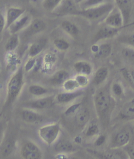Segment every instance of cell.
<instances>
[{
  "mask_svg": "<svg viewBox=\"0 0 134 159\" xmlns=\"http://www.w3.org/2000/svg\"><path fill=\"white\" fill-rule=\"evenodd\" d=\"M93 100L99 120L105 121L109 119L115 106V101L111 91L106 88L98 89L94 95Z\"/></svg>",
  "mask_w": 134,
  "mask_h": 159,
  "instance_id": "obj_1",
  "label": "cell"
},
{
  "mask_svg": "<svg viewBox=\"0 0 134 159\" xmlns=\"http://www.w3.org/2000/svg\"><path fill=\"white\" fill-rule=\"evenodd\" d=\"M24 85V70L22 67L10 77L7 86V95L3 106V111L12 105L22 92Z\"/></svg>",
  "mask_w": 134,
  "mask_h": 159,
  "instance_id": "obj_2",
  "label": "cell"
},
{
  "mask_svg": "<svg viewBox=\"0 0 134 159\" xmlns=\"http://www.w3.org/2000/svg\"><path fill=\"white\" fill-rule=\"evenodd\" d=\"M115 5L111 3H105L98 6L85 10L79 9L76 15L82 16L85 19L92 20H96L106 17L107 15L113 10Z\"/></svg>",
  "mask_w": 134,
  "mask_h": 159,
  "instance_id": "obj_3",
  "label": "cell"
},
{
  "mask_svg": "<svg viewBox=\"0 0 134 159\" xmlns=\"http://www.w3.org/2000/svg\"><path fill=\"white\" fill-rule=\"evenodd\" d=\"M60 133L61 126L59 122L44 125L38 130L39 137L48 146H51L56 143Z\"/></svg>",
  "mask_w": 134,
  "mask_h": 159,
  "instance_id": "obj_4",
  "label": "cell"
},
{
  "mask_svg": "<svg viewBox=\"0 0 134 159\" xmlns=\"http://www.w3.org/2000/svg\"><path fill=\"white\" fill-rule=\"evenodd\" d=\"M20 153L23 159H43V153L37 143L31 140H26L22 143Z\"/></svg>",
  "mask_w": 134,
  "mask_h": 159,
  "instance_id": "obj_5",
  "label": "cell"
},
{
  "mask_svg": "<svg viewBox=\"0 0 134 159\" xmlns=\"http://www.w3.org/2000/svg\"><path fill=\"white\" fill-rule=\"evenodd\" d=\"M56 101V95H45L43 97L38 98L26 102L24 104L25 108L30 109L32 110H44L51 108L53 106Z\"/></svg>",
  "mask_w": 134,
  "mask_h": 159,
  "instance_id": "obj_6",
  "label": "cell"
},
{
  "mask_svg": "<svg viewBox=\"0 0 134 159\" xmlns=\"http://www.w3.org/2000/svg\"><path fill=\"white\" fill-rule=\"evenodd\" d=\"M130 139L131 135L129 132L125 129L120 130L113 135L111 141L110 147L114 149L124 147L129 144Z\"/></svg>",
  "mask_w": 134,
  "mask_h": 159,
  "instance_id": "obj_7",
  "label": "cell"
},
{
  "mask_svg": "<svg viewBox=\"0 0 134 159\" xmlns=\"http://www.w3.org/2000/svg\"><path fill=\"white\" fill-rule=\"evenodd\" d=\"M104 24L106 26L115 28H121L124 25L123 16L118 8L114 7L113 10L104 19Z\"/></svg>",
  "mask_w": 134,
  "mask_h": 159,
  "instance_id": "obj_8",
  "label": "cell"
},
{
  "mask_svg": "<svg viewBox=\"0 0 134 159\" xmlns=\"http://www.w3.org/2000/svg\"><path fill=\"white\" fill-rule=\"evenodd\" d=\"M79 9H78L76 3L73 0H63L59 6L57 8L54 13L57 16L76 15Z\"/></svg>",
  "mask_w": 134,
  "mask_h": 159,
  "instance_id": "obj_9",
  "label": "cell"
},
{
  "mask_svg": "<svg viewBox=\"0 0 134 159\" xmlns=\"http://www.w3.org/2000/svg\"><path fill=\"white\" fill-rule=\"evenodd\" d=\"M120 30V28H115L105 25L100 28L97 32L95 34L93 38V43H96L99 41L103 40V39L104 40L106 39L112 38L118 34Z\"/></svg>",
  "mask_w": 134,
  "mask_h": 159,
  "instance_id": "obj_10",
  "label": "cell"
},
{
  "mask_svg": "<svg viewBox=\"0 0 134 159\" xmlns=\"http://www.w3.org/2000/svg\"><path fill=\"white\" fill-rule=\"evenodd\" d=\"M46 28V23L42 19H32L28 26L23 30V35L25 37H31L43 32Z\"/></svg>",
  "mask_w": 134,
  "mask_h": 159,
  "instance_id": "obj_11",
  "label": "cell"
},
{
  "mask_svg": "<svg viewBox=\"0 0 134 159\" xmlns=\"http://www.w3.org/2000/svg\"><path fill=\"white\" fill-rule=\"evenodd\" d=\"M32 20L31 16L29 15H23L18 20H16L13 25H11L8 30L11 35L17 34L24 30L28 26Z\"/></svg>",
  "mask_w": 134,
  "mask_h": 159,
  "instance_id": "obj_12",
  "label": "cell"
},
{
  "mask_svg": "<svg viewBox=\"0 0 134 159\" xmlns=\"http://www.w3.org/2000/svg\"><path fill=\"white\" fill-rule=\"evenodd\" d=\"M82 90L77 89L74 92H61L56 95V101L60 104H69L81 97L83 95Z\"/></svg>",
  "mask_w": 134,
  "mask_h": 159,
  "instance_id": "obj_13",
  "label": "cell"
},
{
  "mask_svg": "<svg viewBox=\"0 0 134 159\" xmlns=\"http://www.w3.org/2000/svg\"><path fill=\"white\" fill-rule=\"evenodd\" d=\"M20 118L22 120L29 124H38L43 122V116L35 110L24 108L20 111Z\"/></svg>",
  "mask_w": 134,
  "mask_h": 159,
  "instance_id": "obj_14",
  "label": "cell"
},
{
  "mask_svg": "<svg viewBox=\"0 0 134 159\" xmlns=\"http://www.w3.org/2000/svg\"><path fill=\"white\" fill-rule=\"evenodd\" d=\"M25 12L26 10L22 8L15 7H10L8 8L5 16V22H6L5 28L8 29L11 25H13L16 20H18L22 15H24Z\"/></svg>",
  "mask_w": 134,
  "mask_h": 159,
  "instance_id": "obj_15",
  "label": "cell"
},
{
  "mask_svg": "<svg viewBox=\"0 0 134 159\" xmlns=\"http://www.w3.org/2000/svg\"><path fill=\"white\" fill-rule=\"evenodd\" d=\"M116 7L120 11L124 19V25L128 24L130 19L132 12V1L131 0H115Z\"/></svg>",
  "mask_w": 134,
  "mask_h": 159,
  "instance_id": "obj_16",
  "label": "cell"
},
{
  "mask_svg": "<svg viewBox=\"0 0 134 159\" xmlns=\"http://www.w3.org/2000/svg\"><path fill=\"white\" fill-rule=\"evenodd\" d=\"M75 122L79 127H86L90 121V113L86 107H81L74 115Z\"/></svg>",
  "mask_w": 134,
  "mask_h": 159,
  "instance_id": "obj_17",
  "label": "cell"
},
{
  "mask_svg": "<svg viewBox=\"0 0 134 159\" xmlns=\"http://www.w3.org/2000/svg\"><path fill=\"white\" fill-rule=\"evenodd\" d=\"M69 78V74L65 70H60L56 72L49 78L50 84L54 86H62L64 82Z\"/></svg>",
  "mask_w": 134,
  "mask_h": 159,
  "instance_id": "obj_18",
  "label": "cell"
},
{
  "mask_svg": "<svg viewBox=\"0 0 134 159\" xmlns=\"http://www.w3.org/2000/svg\"><path fill=\"white\" fill-rule=\"evenodd\" d=\"M134 117V98L128 102L122 107L119 112V118L120 120H128Z\"/></svg>",
  "mask_w": 134,
  "mask_h": 159,
  "instance_id": "obj_19",
  "label": "cell"
},
{
  "mask_svg": "<svg viewBox=\"0 0 134 159\" xmlns=\"http://www.w3.org/2000/svg\"><path fill=\"white\" fill-rule=\"evenodd\" d=\"M73 69L77 75H82L89 76L93 72L92 65L90 62L85 61H79L76 62L73 65Z\"/></svg>",
  "mask_w": 134,
  "mask_h": 159,
  "instance_id": "obj_20",
  "label": "cell"
},
{
  "mask_svg": "<svg viewBox=\"0 0 134 159\" xmlns=\"http://www.w3.org/2000/svg\"><path fill=\"white\" fill-rule=\"evenodd\" d=\"M109 69L105 66H101L95 72L93 77V84L95 86H100L106 81L109 76Z\"/></svg>",
  "mask_w": 134,
  "mask_h": 159,
  "instance_id": "obj_21",
  "label": "cell"
},
{
  "mask_svg": "<svg viewBox=\"0 0 134 159\" xmlns=\"http://www.w3.org/2000/svg\"><path fill=\"white\" fill-rule=\"evenodd\" d=\"M47 43L45 39H40L37 42L32 43L28 49V55L30 58H35L40 55L44 49Z\"/></svg>",
  "mask_w": 134,
  "mask_h": 159,
  "instance_id": "obj_22",
  "label": "cell"
},
{
  "mask_svg": "<svg viewBox=\"0 0 134 159\" xmlns=\"http://www.w3.org/2000/svg\"><path fill=\"white\" fill-rule=\"evenodd\" d=\"M61 28L67 34L71 37L77 36L79 33V28L76 24L68 20H63L60 25Z\"/></svg>",
  "mask_w": 134,
  "mask_h": 159,
  "instance_id": "obj_23",
  "label": "cell"
},
{
  "mask_svg": "<svg viewBox=\"0 0 134 159\" xmlns=\"http://www.w3.org/2000/svg\"><path fill=\"white\" fill-rule=\"evenodd\" d=\"M55 150L58 153H68L74 152L76 149L74 145L68 140H61L55 145Z\"/></svg>",
  "mask_w": 134,
  "mask_h": 159,
  "instance_id": "obj_24",
  "label": "cell"
},
{
  "mask_svg": "<svg viewBox=\"0 0 134 159\" xmlns=\"http://www.w3.org/2000/svg\"><path fill=\"white\" fill-rule=\"evenodd\" d=\"M86 152L96 159H118V158L113 153L107 151H102L88 148L86 149Z\"/></svg>",
  "mask_w": 134,
  "mask_h": 159,
  "instance_id": "obj_25",
  "label": "cell"
},
{
  "mask_svg": "<svg viewBox=\"0 0 134 159\" xmlns=\"http://www.w3.org/2000/svg\"><path fill=\"white\" fill-rule=\"evenodd\" d=\"M112 52V45L109 43H103L99 45L98 52L94 55L97 59L107 58Z\"/></svg>",
  "mask_w": 134,
  "mask_h": 159,
  "instance_id": "obj_26",
  "label": "cell"
},
{
  "mask_svg": "<svg viewBox=\"0 0 134 159\" xmlns=\"http://www.w3.org/2000/svg\"><path fill=\"white\" fill-rule=\"evenodd\" d=\"M100 133L99 123L96 121L89 122L86 126L85 135L86 138H93Z\"/></svg>",
  "mask_w": 134,
  "mask_h": 159,
  "instance_id": "obj_27",
  "label": "cell"
},
{
  "mask_svg": "<svg viewBox=\"0 0 134 159\" xmlns=\"http://www.w3.org/2000/svg\"><path fill=\"white\" fill-rule=\"evenodd\" d=\"M29 93L33 96L37 98H41L48 94V90L45 87L39 84H32L28 88Z\"/></svg>",
  "mask_w": 134,
  "mask_h": 159,
  "instance_id": "obj_28",
  "label": "cell"
},
{
  "mask_svg": "<svg viewBox=\"0 0 134 159\" xmlns=\"http://www.w3.org/2000/svg\"><path fill=\"white\" fill-rule=\"evenodd\" d=\"M16 147V141L13 138H8L5 141L3 146L2 147V154L3 157H6L10 156L12 154Z\"/></svg>",
  "mask_w": 134,
  "mask_h": 159,
  "instance_id": "obj_29",
  "label": "cell"
},
{
  "mask_svg": "<svg viewBox=\"0 0 134 159\" xmlns=\"http://www.w3.org/2000/svg\"><path fill=\"white\" fill-rule=\"evenodd\" d=\"M20 44V37L18 34H13L7 39L5 45V49L7 52H13L19 47Z\"/></svg>",
  "mask_w": 134,
  "mask_h": 159,
  "instance_id": "obj_30",
  "label": "cell"
},
{
  "mask_svg": "<svg viewBox=\"0 0 134 159\" xmlns=\"http://www.w3.org/2000/svg\"><path fill=\"white\" fill-rule=\"evenodd\" d=\"M63 0H43L42 6L44 10L53 13Z\"/></svg>",
  "mask_w": 134,
  "mask_h": 159,
  "instance_id": "obj_31",
  "label": "cell"
},
{
  "mask_svg": "<svg viewBox=\"0 0 134 159\" xmlns=\"http://www.w3.org/2000/svg\"><path fill=\"white\" fill-rule=\"evenodd\" d=\"M105 3H106V0H84L79 5L81 10H85L98 6Z\"/></svg>",
  "mask_w": 134,
  "mask_h": 159,
  "instance_id": "obj_32",
  "label": "cell"
},
{
  "mask_svg": "<svg viewBox=\"0 0 134 159\" xmlns=\"http://www.w3.org/2000/svg\"><path fill=\"white\" fill-rule=\"evenodd\" d=\"M62 88L65 92H74L79 89V86L75 78H68L62 84Z\"/></svg>",
  "mask_w": 134,
  "mask_h": 159,
  "instance_id": "obj_33",
  "label": "cell"
},
{
  "mask_svg": "<svg viewBox=\"0 0 134 159\" xmlns=\"http://www.w3.org/2000/svg\"><path fill=\"white\" fill-rule=\"evenodd\" d=\"M53 44L54 47L60 52H65L70 48V43L64 38L55 39Z\"/></svg>",
  "mask_w": 134,
  "mask_h": 159,
  "instance_id": "obj_34",
  "label": "cell"
},
{
  "mask_svg": "<svg viewBox=\"0 0 134 159\" xmlns=\"http://www.w3.org/2000/svg\"><path fill=\"white\" fill-rule=\"evenodd\" d=\"M111 92L112 95L116 98H120L124 95V88L119 82H113L111 87Z\"/></svg>",
  "mask_w": 134,
  "mask_h": 159,
  "instance_id": "obj_35",
  "label": "cell"
},
{
  "mask_svg": "<svg viewBox=\"0 0 134 159\" xmlns=\"http://www.w3.org/2000/svg\"><path fill=\"white\" fill-rule=\"evenodd\" d=\"M121 54L126 60L134 61V48L128 46L125 47L122 49Z\"/></svg>",
  "mask_w": 134,
  "mask_h": 159,
  "instance_id": "obj_36",
  "label": "cell"
},
{
  "mask_svg": "<svg viewBox=\"0 0 134 159\" xmlns=\"http://www.w3.org/2000/svg\"><path fill=\"white\" fill-rule=\"evenodd\" d=\"M81 107V103H75L73 104H71L69 107H68V108H67L65 109V111H64V115L66 116L74 115L77 112V111L79 110Z\"/></svg>",
  "mask_w": 134,
  "mask_h": 159,
  "instance_id": "obj_37",
  "label": "cell"
},
{
  "mask_svg": "<svg viewBox=\"0 0 134 159\" xmlns=\"http://www.w3.org/2000/svg\"><path fill=\"white\" fill-rule=\"evenodd\" d=\"M76 82H77L78 85H79V88H85L89 84V78L88 76L82 75H77L74 78Z\"/></svg>",
  "mask_w": 134,
  "mask_h": 159,
  "instance_id": "obj_38",
  "label": "cell"
},
{
  "mask_svg": "<svg viewBox=\"0 0 134 159\" xmlns=\"http://www.w3.org/2000/svg\"><path fill=\"white\" fill-rule=\"evenodd\" d=\"M119 40L121 43L127 45L128 47L134 48V32L120 38Z\"/></svg>",
  "mask_w": 134,
  "mask_h": 159,
  "instance_id": "obj_39",
  "label": "cell"
},
{
  "mask_svg": "<svg viewBox=\"0 0 134 159\" xmlns=\"http://www.w3.org/2000/svg\"><path fill=\"white\" fill-rule=\"evenodd\" d=\"M121 75L123 76L125 80L128 82V84L130 85L131 87L134 88V83L133 82V80L130 74V70H128L126 68H123V69H120Z\"/></svg>",
  "mask_w": 134,
  "mask_h": 159,
  "instance_id": "obj_40",
  "label": "cell"
},
{
  "mask_svg": "<svg viewBox=\"0 0 134 159\" xmlns=\"http://www.w3.org/2000/svg\"><path fill=\"white\" fill-rule=\"evenodd\" d=\"M57 61V57L52 53H48L44 57V62L45 65L52 66Z\"/></svg>",
  "mask_w": 134,
  "mask_h": 159,
  "instance_id": "obj_41",
  "label": "cell"
},
{
  "mask_svg": "<svg viewBox=\"0 0 134 159\" xmlns=\"http://www.w3.org/2000/svg\"><path fill=\"white\" fill-rule=\"evenodd\" d=\"M36 65V59L35 58H30L26 61L24 65V70L26 72H28L34 69Z\"/></svg>",
  "mask_w": 134,
  "mask_h": 159,
  "instance_id": "obj_42",
  "label": "cell"
},
{
  "mask_svg": "<svg viewBox=\"0 0 134 159\" xmlns=\"http://www.w3.org/2000/svg\"><path fill=\"white\" fill-rule=\"evenodd\" d=\"M106 139H107V138H106V135L105 134H99L97 135L96 139H95L94 142V145L97 147H101L104 145V143L106 142Z\"/></svg>",
  "mask_w": 134,
  "mask_h": 159,
  "instance_id": "obj_43",
  "label": "cell"
},
{
  "mask_svg": "<svg viewBox=\"0 0 134 159\" xmlns=\"http://www.w3.org/2000/svg\"><path fill=\"white\" fill-rule=\"evenodd\" d=\"M124 148L128 157V159H134V145H130L128 144Z\"/></svg>",
  "mask_w": 134,
  "mask_h": 159,
  "instance_id": "obj_44",
  "label": "cell"
},
{
  "mask_svg": "<svg viewBox=\"0 0 134 159\" xmlns=\"http://www.w3.org/2000/svg\"><path fill=\"white\" fill-rule=\"evenodd\" d=\"M5 26H6L5 16L3 13L0 11V36L2 34L4 29H5Z\"/></svg>",
  "mask_w": 134,
  "mask_h": 159,
  "instance_id": "obj_45",
  "label": "cell"
},
{
  "mask_svg": "<svg viewBox=\"0 0 134 159\" xmlns=\"http://www.w3.org/2000/svg\"><path fill=\"white\" fill-rule=\"evenodd\" d=\"M5 124L3 122H0V140L3 138L5 132Z\"/></svg>",
  "mask_w": 134,
  "mask_h": 159,
  "instance_id": "obj_46",
  "label": "cell"
},
{
  "mask_svg": "<svg viewBox=\"0 0 134 159\" xmlns=\"http://www.w3.org/2000/svg\"><path fill=\"white\" fill-rule=\"evenodd\" d=\"M98 48H99V45H98L96 43H94L91 46V52L94 55L98 52Z\"/></svg>",
  "mask_w": 134,
  "mask_h": 159,
  "instance_id": "obj_47",
  "label": "cell"
},
{
  "mask_svg": "<svg viewBox=\"0 0 134 159\" xmlns=\"http://www.w3.org/2000/svg\"><path fill=\"white\" fill-rule=\"evenodd\" d=\"M82 142V138L80 135H77L74 138V143L76 144H78V145L81 144Z\"/></svg>",
  "mask_w": 134,
  "mask_h": 159,
  "instance_id": "obj_48",
  "label": "cell"
},
{
  "mask_svg": "<svg viewBox=\"0 0 134 159\" xmlns=\"http://www.w3.org/2000/svg\"><path fill=\"white\" fill-rule=\"evenodd\" d=\"M130 74H131V76H132V78L133 80V82L134 83V70H130Z\"/></svg>",
  "mask_w": 134,
  "mask_h": 159,
  "instance_id": "obj_49",
  "label": "cell"
},
{
  "mask_svg": "<svg viewBox=\"0 0 134 159\" xmlns=\"http://www.w3.org/2000/svg\"><path fill=\"white\" fill-rule=\"evenodd\" d=\"M65 159H79V158H78L75 157H69L67 156Z\"/></svg>",
  "mask_w": 134,
  "mask_h": 159,
  "instance_id": "obj_50",
  "label": "cell"
},
{
  "mask_svg": "<svg viewBox=\"0 0 134 159\" xmlns=\"http://www.w3.org/2000/svg\"><path fill=\"white\" fill-rule=\"evenodd\" d=\"M82 1H84V0H74V2H75L76 4H79V3H81Z\"/></svg>",
  "mask_w": 134,
  "mask_h": 159,
  "instance_id": "obj_51",
  "label": "cell"
}]
</instances>
